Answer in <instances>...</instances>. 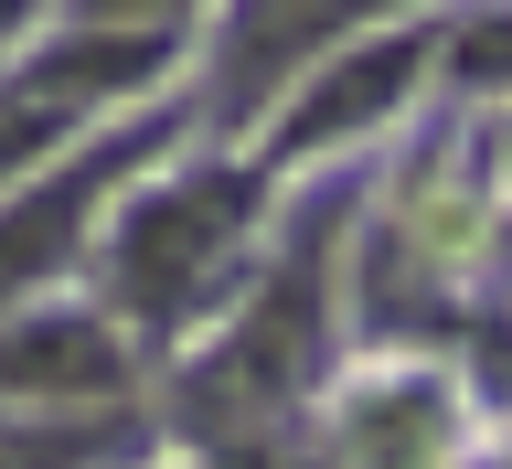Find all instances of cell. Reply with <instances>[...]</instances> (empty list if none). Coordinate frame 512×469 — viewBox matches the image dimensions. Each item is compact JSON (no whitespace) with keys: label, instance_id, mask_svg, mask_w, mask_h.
I'll list each match as a JSON object with an SVG mask.
<instances>
[{"label":"cell","instance_id":"6da1fadb","mask_svg":"<svg viewBox=\"0 0 512 469\" xmlns=\"http://www.w3.org/2000/svg\"><path fill=\"white\" fill-rule=\"evenodd\" d=\"M246 182H182V192H150L139 214H128L118 235V299L139 320H182L203 310V288L224 278V256H235V235H246Z\"/></svg>","mask_w":512,"mask_h":469},{"label":"cell","instance_id":"7a4b0ae2","mask_svg":"<svg viewBox=\"0 0 512 469\" xmlns=\"http://www.w3.org/2000/svg\"><path fill=\"white\" fill-rule=\"evenodd\" d=\"M128 352L96 320H11L0 331V395H118Z\"/></svg>","mask_w":512,"mask_h":469},{"label":"cell","instance_id":"3957f363","mask_svg":"<svg viewBox=\"0 0 512 469\" xmlns=\"http://www.w3.org/2000/svg\"><path fill=\"white\" fill-rule=\"evenodd\" d=\"M363 11H384V0H246V22H235V54H224V86H235V96L278 86V75L310 54V43H331V32L363 22Z\"/></svg>","mask_w":512,"mask_h":469},{"label":"cell","instance_id":"277c9868","mask_svg":"<svg viewBox=\"0 0 512 469\" xmlns=\"http://www.w3.org/2000/svg\"><path fill=\"white\" fill-rule=\"evenodd\" d=\"M406 75H416V43H363L352 64H331L299 107H288V139L310 150V139H342V128H363V118H384L395 96H406Z\"/></svg>","mask_w":512,"mask_h":469},{"label":"cell","instance_id":"5b68a950","mask_svg":"<svg viewBox=\"0 0 512 469\" xmlns=\"http://www.w3.org/2000/svg\"><path fill=\"white\" fill-rule=\"evenodd\" d=\"M86 192H96V171H64L54 192H32V203H11V214H0V299H22V288L43 278L64 246H75V214H86Z\"/></svg>","mask_w":512,"mask_h":469},{"label":"cell","instance_id":"8992f818","mask_svg":"<svg viewBox=\"0 0 512 469\" xmlns=\"http://www.w3.org/2000/svg\"><path fill=\"white\" fill-rule=\"evenodd\" d=\"M150 75H160V32H96V43L43 54L32 86L43 96H118V86H150Z\"/></svg>","mask_w":512,"mask_h":469},{"label":"cell","instance_id":"52a82bcc","mask_svg":"<svg viewBox=\"0 0 512 469\" xmlns=\"http://www.w3.org/2000/svg\"><path fill=\"white\" fill-rule=\"evenodd\" d=\"M128 427H0V469H86V459H107Z\"/></svg>","mask_w":512,"mask_h":469},{"label":"cell","instance_id":"ba28073f","mask_svg":"<svg viewBox=\"0 0 512 469\" xmlns=\"http://www.w3.org/2000/svg\"><path fill=\"white\" fill-rule=\"evenodd\" d=\"M363 438H374V469H406V459L438 448V406H427V395H395V406L363 416Z\"/></svg>","mask_w":512,"mask_h":469},{"label":"cell","instance_id":"9c48e42d","mask_svg":"<svg viewBox=\"0 0 512 469\" xmlns=\"http://www.w3.org/2000/svg\"><path fill=\"white\" fill-rule=\"evenodd\" d=\"M459 75H480V86H502V75H512V11H502V22H480L470 43H459Z\"/></svg>","mask_w":512,"mask_h":469},{"label":"cell","instance_id":"30bf717a","mask_svg":"<svg viewBox=\"0 0 512 469\" xmlns=\"http://www.w3.org/2000/svg\"><path fill=\"white\" fill-rule=\"evenodd\" d=\"M43 139H54V107H11V118H0V171H11V160H32Z\"/></svg>","mask_w":512,"mask_h":469},{"label":"cell","instance_id":"8fae6325","mask_svg":"<svg viewBox=\"0 0 512 469\" xmlns=\"http://www.w3.org/2000/svg\"><path fill=\"white\" fill-rule=\"evenodd\" d=\"M96 22H171V11H182V0H86Z\"/></svg>","mask_w":512,"mask_h":469},{"label":"cell","instance_id":"7c38bea8","mask_svg":"<svg viewBox=\"0 0 512 469\" xmlns=\"http://www.w3.org/2000/svg\"><path fill=\"white\" fill-rule=\"evenodd\" d=\"M22 11H32V0H0V32H11V22H22Z\"/></svg>","mask_w":512,"mask_h":469}]
</instances>
